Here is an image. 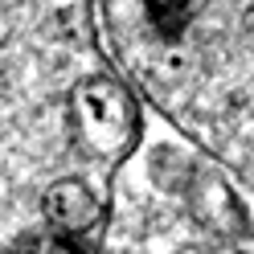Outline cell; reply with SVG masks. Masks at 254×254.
I'll use <instances>...</instances> for the list:
<instances>
[{
    "instance_id": "obj_1",
    "label": "cell",
    "mask_w": 254,
    "mask_h": 254,
    "mask_svg": "<svg viewBox=\"0 0 254 254\" xmlns=\"http://www.w3.org/2000/svg\"><path fill=\"white\" fill-rule=\"evenodd\" d=\"M90 4L119 82L254 189V0Z\"/></svg>"
}]
</instances>
